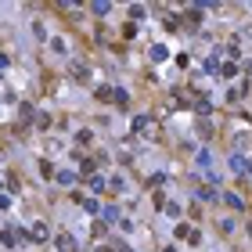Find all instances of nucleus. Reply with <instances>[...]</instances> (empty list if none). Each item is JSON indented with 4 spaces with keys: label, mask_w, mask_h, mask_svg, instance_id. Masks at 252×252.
<instances>
[{
    "label": "nucleus",
    "mask_w": 252,
    "mask_h": 252,
    "mask_svg": "<svg viewBox=\"0 0 252 252\" xmlns=\"http://www.w3.org/2000/svg\"><path fill=\"white\" fill-rule=\"evenodd\" d=\"M198 166H202V170H209V166H213V155H209V152H198Z\"/></svg>",
    "instance_id": "obj_25"
},
{
    "label": "nucleus",
    "mask_w": 252,
    "mask_h": 252,
    "mask_svg": "<svg viewBox=\"0 0 252 252\" xmlns=\"http://www.w3.org/2000/svg\"><path fill=\"white\" fill-rule=\"evenodd\" d=\"M33 36H36V40H47V29H43V25L36 22V25H33Z\"/></svg>",
    "instance_id": "obj_29"
},
{
    "label": "nucleus",
    "mask_w": 252,
    "mask_h": 252,
    "mask_svg": "<svg viewBox=\"0 0 252 252\" xmlns=\"http://www.w3.org/2000/svg\"><path fill=\"white\" fill-rule=\"evenodd\" d=\"M116 94V87H108V83H97V101H112Z\"/></svg>",
    "instance_id": "obj_12"
},
{
    "label": "nucleus",
    "mask_w": 252,
    "mask_h": 252,
    "mask_svg": "<svg viewBox=\"0 0 252 252\" xmlns=\"http://www.w3.org/2000/svg\"><path fill=\"white\" fill-rule=\"evenodd\" d=\"M162 252H173V249H162Z\"/></svg>",
    "instance_id": "obj_33"
},
{
    "label": "nucleus",
    "mask_w": 252,
    "mask_h": 252,
    "mask_svg": "<svg viewBox=\"0 0 252 252\" xmlns=\"http://www.w3.org/2000/svg\"><path fill=\"white\" fill-rule=\"evenodd\" d=\"M47 238H51V227H47V223H43V220H36L33 227L25 231V241H36V245H43V241H47Z\"/></svg>",
    "instance_id": "obj_2"
},
{
    "label": "nucleus",
    "mask_w": 252,
    "mask_h": 252,
    "mask_svg": "<svg viewBox=\"0 0 252 252\" xmlns=\"http://www.w3.org/2000/svg\"><path fill=\"white\" fill-rule=\"evenodd\" d=\"M97 252H112V249H108V245H101V249H97Z\"/></svg>",
    "instance_id": "obj_31"
},
{
    "label": "nucleus",
    "mask_w": 252,
    "mask_h": 252,
    "mask_svg": "<svg viewBox=\"0 0 252 252\" xmlns=\"http://www.w3.org/2000/svg\"><path fill=\"white\" fill-rule=\"evenodd\" d=\"M18 119H22V123H33V105H18Z\"/></svg>",
    "instance_id": "obj_17"
},
{
    "label": "nucleus",
    "mask_w": 252,
    "mask_h": 252,
    "mask_svg": "<svg viewBox=\"0 0 252 252\" xmlns=\"http://www.w3.org/2000/svg\"><path fill=\"white\" fill-rule=\"evenodd\" d=\"M105 231H108V223H105V220H94V227H90V234H94V238H105Z\"/></svg>",
    "instance_id": "obj_18"
},
{
    "label": "nucleus",
    "mask_w": 252,
    "mask_h": 252,
    "mask_svg": "<svg viewBox=\"0 0 252 252\" xmlns=\"http://www.w3.org/2000/svg\"><path fill=\"white\" fill-rule=\"evenodd\" d=\"M108 188L119 194V191H123V176H112V180H108Z\"/></svg>",
    "instance_id": "obj_28"
},
{
    "label": "nucleus",
    "mask_w": 252,
    "mask_h": 252,
    "mask_svg": "<svg viewBox=\"0 0 252 252\" xmlns=\"http://www.w3.org/2000/svg\"><path fill=\"white\" fill-rule=\"evenodd\" d=\"M54 249H58V252H79V241L72 238L69 231H65V234H58V238H54Z\"/></svg>",
    "instance_id": "obj_5"
},
{
    "label": "nucleus",
    "mask_w": 252,
    "mask_h": 252,
    "mask_svg": "<svg viewBox=\"0 0 252 252\" xmlns=\"http://www.w3.org/2000/svg\"><path fill=\"white\" fill-rule=\"evenodd\" d=\"M144 11H148L144 4H130V18H134V22H137V18H144Z\"/></svg>",
    "instance_id": "obj_23"
},
{
    "label": "nucleus",
    "mask_w": 252,
    "mask_h": 252,
    "mask_svg": "<svg viewBox=\"0 0 252 252\" xmlns=\"http://www.w3.org/2000/svg\"><path fill=\"white\" fill-rule=\"evenodd\" d=\"M90 11H94V15H108L112 4H108V0H94V4H90Z\"/></svg>",
    "instance_id": "obj_13"
},
{
    "label": "nucleus",
    "mask_w": 252,
    "mask_h": 252,
    "mask_svg": "<svg viewBox=\"0 0 252 252\" xmlns=\"http://www.w3.org/2000/svg\"><path fill=\"white\" fill-rule=\"evenodd\" d=\"M76 141H79L83 148H87V144H94V130H79V134H76Z\"/></svg>",
    "instance_id": "obj_16"
},
{
    "label": "nucleus",
    "mask_w": 252,
    "mask_h": 252,
    "mask_svg": "<svg viewBox=\"0 0 252 252\" xmlns=\"http://www.w3.org/2000/svg\"><path fill=\"white\" fill-rule=\"evenodd\" d=\"M0 241H4L7 249H15L18 241H25V231H18V227H0Z\"/></svg>",
    "instance_id": "obj_4"
},
{
    "label": "nucleus",
    "mask_w": 252,
    "mask_h": 252,
    "mask_svg": "<svg viewBox=\"0 0 252 252\" xmlns=\"http://www.w3.org/2000/svg\"><path fill=\"white\" fill-rule=\"evenodd\" d=\"M69 76L76 79V83H90V65L83 61V58H72L69 61Z\"/></svg>",
    "instance_id": "obj_1"
},
{
    "label": "nucleus",
    "mask_w": 252,
    "mask_h": 252,
    "mask_svg": "<svg viewBox=\"0 0 252 252\" xmlns=\"http://www.w3.org/2000/svg\"><path fill=\"white\" fill-rule=\"evenodd\" d=\"M220 76H223V79H238V65H234V61H223V65H220Z\"/></svg>",
    "instance_id": "obj_9"
},
{
    "label": "nucleus",
    "mask_w": 252,
    "mask_h": 252,
    "mask_svg": "<svg viewBox=\"0 0 252 252\" xmlns=\"http://www.w3.org/2000/svg\"><path fill=\"white\" fill-rule=\"evenodd\" d=\"M162 209H166V216H173V220H176V216H180V202H166V205H162Z\"/></svg>",
    "instance_id": "obj_20"
},
{
    "label": "nucleus",
    "mask_w": 252,
    "mask_h": 252,
    "mask_svg": "<svg viewBox=\"0 0 252 252\" xmlns=\"http://www.w3.org/2000/svg\"><path fill=\"white\" fill-rule=\"evenodd\" d=\"M227 97H231V101H238V97H245V79H241L238 87H231V94H227Z\"/></svg>",
    "instance_id": "obj_22"
},
{
    "label": "nucleus",
    "mask_w": 252,
    "mask_h": 252,
    "mask_svg": "<svg viewBox=\"0 0 252 252\" xmlns=\"http://www.w3.org/2000/svg\"><path fill=\"white\" fill-rule=\"evenodd\" d=\"M112 101H116V105H119V108H126V105H130V94H126V90H123V87H119V90H116V94H112Z\"/></svg>",
    "instance_id": "obj_14"
},
{
    "label": "nucleus",
    "mask_w": 252,
    "mask_h": 252,
    "mask_svg": "<svg viewBox=\"0 0 252 252\" xmlns=\"http://www.w3.org/2000/svg\"><path fill=\"white\" fill-rule=\"evenodd\" d=\"M123 36H126V40H134V36H137V25L126 22V25H123Z\"/></svg>",
    "instance_id": "obj_27"
},
{
    "label": "nucleus",
    "mask_w": 252,
    "mask_h": 252,
    "mask_svg": "<svg viewBox=\"0 0 252 252\" xmlns=\"http://www.w3.org/2000/svg\"><path fill=\"white\" fill-rule=\"evenodd\" d=\"M148 54H152V61H155V65L170 58V51H166V43H152V51H148Z\"/></svg>",
    "instance_id": "obj_8"
},
{
    "label": "nucleus",
    "mask_w": 252,
    "mask_h": 252,
    "mask_svg": "<svg viewBox=\"0 0 252 252\" xmlns=\"http://www.w3.org/2000/svg\"><path fill=\"white\" fill-rule=\"evenodd\" d=\"M249 173H252V158H249Z\"/></svg>",
    "instance_id": "obj_32"
},
{
    "label": "nucleus",
    "mask_w": 252,
    "mask_h": 252,
    "mask_svg": "<svg viewBox=\"0 0 252 252\" xmlns=\"http://www.w3.org/2000/svg\"><path fill=\"white\" fill-rule=\"evenodd\" d=\"M227 54H231V61H238V58H241V43H238V36H231V43H227Z\"/></svg>",
    "instance_id": "obj_11"
},
{
    "label": "nucleus",
    "mask_w": 252,
    "mask_h": 252,
    "mask_svg": "<svg viewBox=\"0 0 252 252\" xmlns=\"http://www.w3.org/2000/svg\"><path fill=\"white\" fill-rule=\"evenodd\" d=\"M90 188H94V191L101 194V191H105V188H108V184H105V176H97V173H94V176H90Z\"/></svg>",
    "instance_id": "obj_21"
},
{
    "label": "nucleus",
    "mask_w": 252,
    "mask_h": 252,
    "mask_svg": "<svg viewBox=\"0 0 252 252\" xmlns=\"http://www.w3.org/2000/svg\"><path fill=\"white\" fill-rule=\"evenodd\" d=\"M40 176H47V180H51V176H54V166L47 162V158H43V162H40Z\"/></svg>",
    "instance_id": "obj_26"
},
{
    "label": "nucleus",
    "mask_w": 252,
    "mask_h": 252,
    "mask_svg": "<svg viewBox=\"0 0 252 252\" xmlns=\"http://www.w3.org/2000/svg\"><path fill=\"white\" fill-rule=\"evenodd\" d=\"M54 180H58V184H61V188H72V184H76V180H79V176H76V173H72V170H58V173H54Z\"/></svg>",
    "instance_id": "obj_7"
},
{
    "label": "nucleus",
    "mask_w": 252,
    "mask_h": 252,
    "mask_svg": "<svg viewBox=\"0 0 252 252\" xmlns=\"http://www.w3.org/2000/svg\"><path fill=\"white\" fill-rule=\"evenodd\" d=\"M209 130H213V123H209V116H202V119H198V134L205 137V134H209Z\"/></svg>",
    "instance_id": "obj_24"
},
{
    "label": "nucleus",
    "mask_w": 252,
    "mask_h": 252,
    "mask_svg": "<svg viewBox=\"0 0 252 252\" xmlns=\"http://www.w3.org/2000/svg\"><path fill=\"white\" fill-rule=\"evenodd\" d=\"M223 198H227V205H231V209H245V198H241L238 191H227Z\"/></svg>",
    "instance_id": "obj_10"
},
{
    "label": "nucleus",
    "mask_w": 252,
    "mask_h": 252,
    "mask_svg": "<svg viewBox=\"0 0 252 252\" xmlns=\"http://www.w3.org/2000/svg\"><path fill=\"white\" fill-rule=\"evenodd\" d=\"M220 194H216V188H202L198 191V202H216Z\"/></svg>",
    "instance_id": "obj_15"
},
{
    "label": "nucleus",
    "mask_w": 252,
    "mask_h": 252,
    "mask_svg": "<svg viewBox=\"0 0 252 252\" xmlns=\"http://www.w3.org/2000/svg\"><path fill=\"white\" fill-rule=\"evenodd\" d=\"M227 166H231V173H249V158H245V155H238V152H231Z\"/></svg>",
    "instance_id": "obj_6"
},
{
    "label": "nucleus",
    "mask_w": 252,
    "mask_h": 252,
    "mask_svg": "<svg viewBox=\"0 0 252 252\" xmlns=\"http://www.w3.org/2000/svg\"><path fill=\"white\" fill-rule=\"evenodd\" d=\"M245 69H249V76H252V61H245Z\"/></svg>",
    "instance_id": "obj_30"
},
{
    "label": "nucleus",
    "mask_w": 252,
    "mask_h": 252,
    "mask_svg": "<svg viewBox=\"0 0 252 252\" xmlns=\"http://www.w3.org/2000/svg\"><path fill=\"white\" fill-rule=\"evenodd\" d=\"M155 134V119L152 116H134V137H148Z\"/></svg>",
    "instance_id": "obj_3"
},
{
    "label": "nucleus",
    "mask_w": 252,
    "mask_h": 252,
    "mask_svg": "<svg viewBox=\"0 0 252 252\" xmlns=\"http://www.w3.org/2000/svg\"><path fill=\"white\" fill-rule=\"evenodd\" d=\"M79 205H83L87 213H101V202H97V198H83Z\"/></svg>",
    "instance_id": "obj_19"
}]
</instances>
